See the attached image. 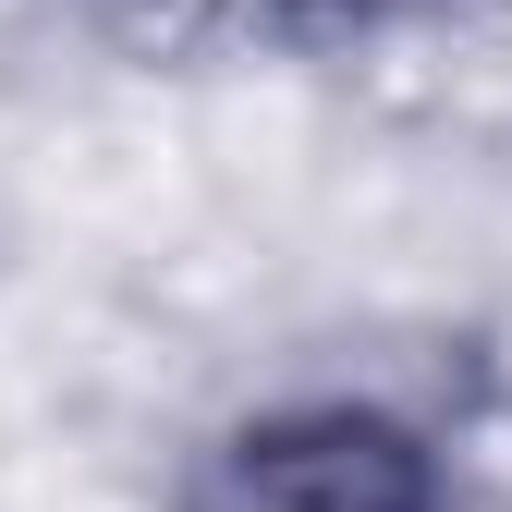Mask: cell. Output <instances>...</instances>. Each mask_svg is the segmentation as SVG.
I'll use <instances>...</instances> for the list:
<instances>
[{
  "label": "cell",
  "mask_w": 512,
  "mask_h": 512,
  "mask_svg": "<svg viewBox=\"0 0 512 512\" xmlns=\"http://www.w3.org/2000/svg\"><path fill=\"white\" fill-rule=\"evenodd\" d=\"M452 439L415 403L305 378L232 403L171 476V512H452Z\"/></svg>",
  "instance_id": "obj_1"
},
{
  "label": "cell",
  "mask_w": 512,
  "mask_h": 512,
  "mask_svg": "<svg viewBox=\"0 0 512 512\" xmlns=\"http://www.w3.org/2000/svg\"><path fill=\"white\" fill-rule=\"evenodd\" d=\"M281 13H293L305 37H391V25L439 13V0H281Z\"/></svg>",
  "instance_id": "obj_2"
}]
</instances>
